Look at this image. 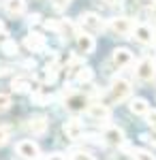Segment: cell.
Masks as SVG:
<instances>
[{
  "instance_id": "30",
  "label": "cell",
  "mask_w": 156,
  "mask_h": 160,
  "mask_svg": "<svg viewBox=\"0 0 156 160\" xmlns=\"http://www.w3.org/2000/svg\"><path fill=\"white\" fill-rule=\"evenodd\" d=\"M45 160H66V158H64L62 154H49V156H47Z\"/></svg>"
},
{
  "instance_id": "12",
  "label": "cell",
  "mask_w": 156,
  "mask_h": 160,
  "mask_svg": "<svg viewBox=\"0 0 156 160\" xmlns=\"http://www.w3.org/2000/svg\"><path fill=\"white\" fill-rule=\"evenodd\" d=\"M86 113H88L92 120H98V122H107L109 118H111V109H109L107 105H101V102H96V105H90Z\"/></svg>"
},
{
  "instance_id": "29",
  "label": "cell",
  "mask_w": 156,
  "mask_h": 160,
  "mask_svg": "<svg viewBox=\"0 0 156 160\" xmlns=\"http://www.w3.org/2000/svg\"><path fill=\"white\" fill-rule=\"evenodd\" d=\"M41 22V15L39 13H32V15H28V26H34Z\"/></svg>"
},
{
  "instance_id": "17",
  "label": "cell",
  "mask_w": 156,
  "mask_h": 160,
  "mask_svg": "<svg viewBox=\"0 0 156 160\" xmlns=\"http://www.w3.org/2000/svg\"><path fill=\"white\" fill-rule=\"evenodd\" d=\"M128 109H131V113H135V115H148V113H150V105H148L145 98H133L131 102H128Z\"/></svg>"
},
{
  "instance_id": "6",
  "label": "cell",
  "mask_w": 156,
  "mask_h": 160,
  "mask_svg": "<svg viewBox=\"0 0 156 160\" xmlns=\"http://www.w3.org/2000/svg\"><path fill=\"white\" fill-rule=\"evenodd\" d=\"M135 75L139 81H152L156 77V62L152 58H143V60L137 62V68H135Z\"/></svg>"
},
{
  "instance_id": "33",
  "label": "cell",
  "mask_w": 156,
  "mask_h": 160,
  "mask_svg": "<svg viewBox=\"0 0 156 160\" xmlns=\"http://www.w3.org/2000/svg\"><path fill=\"white\" fill-rule=\"evenodd\" d=\"M101 2H105V4H116L118 0H101Z\"/></svg>"
},
{
  "instance_id": "2",
  "label": "cell",
  "mask_w": 156,
  "mask_h": 160,
  "mask_svg": "<svg viewBox=\"0 0 156 160\" xmlns=\"http://www.w3.org/2000/svg\"><path fill=\"white\" fill-rule=\"evenodd\" d=\"M128 96H131V83L126 79H122V77L113 79L111 86H109V100L111 102H122Z\"/></svg>"
},
{
  "instance_id": "20",
  "label": "cell",
  "mask_w": 156,
  "mask_h": 160,
  "mask_svg": "<svg viewBox=\"0 0 156 160\" xmlns=\"http://www.w3.org/2000/svg\"><path fill=\"white\" fill-rule=\"evenodd\" d=\"M131 152V156L135 160H156L154 156H152V152H148V149H139V148H135V149H128Z\"/></svg>"
},
{
  "instance_id": "22",
  "label": "cell",
  "mask_w": 156,
  "mask_h": 160,
  "mask_svg": "<svg viewBox=\"0 0 156 160\" xmlns=\"http://www.w3.org/2000/svg\"><path fill=\"white\" fill-rule=\"evenodd\" d=\"M11 109V96L9 94H0V113Z\"/></svg>"
},
{
  "instance_id": "34",
  "label": "cell",
  "mask_w": 156,
  "mask_h": 160,
  "mask_svg": "<svg viewBox=\"0 0 156 160\" xmlns=\"http://www.w3.org/2000/svg\"><path fill=\"white\" fill-rule=\"evenodd\" d=\"M152 15H154V17H156V4H154V7H152Z\"/></svg>"
},
{
  "instance_id": "31",
  "label": "cell",
  "mask_w": 156,
  "mask_h": 160,
  "mask_svg": "<svg viewBox=\"0 0 156 160\" xmlns=\"http://www.w3.org/2000/svg\"><path fill=\"white\" fill-rule=\"evenodd\" d=\"M141 2H143V4H150V7H154V4H156V0H141Z\"/></svg>"
},
{
  "instance_id": "24",
  "label": "cell",
  "mask_w": 156,
  "mask_h": 160,
  "mask_svg": "<svg viewBox=\"0 0 156 160\" xmlns=\"http://www.w3.org/2000/svg\"><path fill=\"white\" fill-rule=\"evenodd\" d=\"M145 120H148V124H150V128L156 132V109H150V113L145 115Z\"/></svg>"
},
{
  "instance_id": "10",
  "label": "cell",
  "mask_w": 156,
  "mask_h": 160,
  "mask_svg": "<svg viewBox=\"0 0 156 160\" xmlns=\"http://www.w3.org/2000/svg\"><path fill=\"white\" fill-rule=\"evenodd\" d=\"M133 34H135L133 38H135L137 43H141V45H150V43L156 38L154 37V30H152L148 24H139L137 28H135V32H133Z\"/></svg>"
},
{
  "instance_id": "3",
  "label": "cell",
  "mask_w": 156,
  "mask_h": 160,
  "mask_svg": "<svg viewBox=\"0 0 156 160\" xmlns=\"http://www.w3.org/2000/svg\"><path fill=\"white\" fill-rule=\"evenodd\" d=\"M135 22H133L131 17H126V15H122V17H113V19H109V30L113 32V34H118V37H128L135 32Z\"/></svg>"
},
{
  "instance_id": "14",
  "label": "cell",
  "mask_w": 156,
  "mask_h": 160,
  "mask_svg": "<svg viewBox=\"0 0 156 160\" xmlns=\"http://www.w3.org/2000/svg\"><path fill=\"white\" fill-rule=\"evenodd\" d=\"M96 47L94 38L90 37L88 32H81V34H77V51L79 53H92Z\"/></svg>"
},
{
  "instance_id": "1",
  "label": "cell",
  "mask_w": 156,
  "mask_h": 160,
  "mask_svg": "<svg viewBox=\"0 0 156 160\" xmlns=\"http://www.w3.org/2000/svg\"><path fill=\"white\" fill-rule=\"evenodd\" d=\"M64 107L71 113H79V111H88L90 107V98L84 92H64Z\"/></svg>"
},
{
  "instance_id": "28",
  "label": "cell",
  "mask_w": 156,
  "mask_h": 160,
  "mask_svg": "<svg viewBox=\"0 0 156 160\" xmlns=\"http://www.w3.org/2000/svg\"><path fill=\"white\" fill-rule=\"evenodd\" d=\"M13 73V66L11 64H4V62H0V77H4V75Z\"/></svg>"
},
{
  "instance_id": "7",
  "label": "cell",
  "mask_w": 156,
  "mask_h": 160,
  "mask_svg": "<svg viewBox=\"0 0 156 160\" xmlns=\"http://www.w3.org/2000/svg\"><path fill=\"white\" fill-rule=\"evenodd\" d=\"M103 141L111 148H124V130L118 126H105L103 128Z\"/></svg>"
},
{
  "instance_id": "18",
  "label": "cell",
  "mask_w": 156,
  "mask_h": 160,
  "mask_svg": "<svg viewBox=\"0 0 156 160\" xmlns=\"http://www.w3.org/2000/svg\"><path fill=\"white\" fill-rule=\"evenodd\" d=\"M75 75V79H77V83H90L92 79H94V73H92V68L90 66H77L75 71H71Z\"/></svg>"
},
{
  "instance_id": "4",
  "label": "cell",
  "mask_w": 156,
  "mask_h": 160,
  "mask_svg": "<svg viewBox=\"0 0 156 160\" xmlns=\"http://www.w3.org/2000/svg\"><path fill=\"white\" fill-rule=\"evenodd\" d=\"M79 26L84 28L88 34H96V32H103V28H105V24H103V19L96 15V13L88 11V13H81L79 15Z\"/></svg>"
},
{
  "instance_id": "9",
  "label": "cell",
  "mask_w": 156,
  "mask_h": 160,
  "mask_svg": "<svg viewBox=\"0 0 156 160\" xmlns=\"http://www.w3.org/2000/svg\"><path fill=\"white\" fill-rule=\"evenodd\" d=\"M62 130H64L66 139H71V141H77V139H81V135H84V124H81V120L73 118V120H66V122H64Z\"/></svg>"
},
{
  "instance_id": "26",
  "label": "cell",
  "mask_w": 156,
  "mask_h": 160,
  "mask_svg": "<svg viewBox=\"0 0 156 160\" xmlns=\"http://www.w3.org/2000/svg\"><path fill=\"white\" fill-rule=\"evenodd\" d=\"M7 41H9V32H7V28H4V24L0 22V47H2V45H4Z\"/></svg>"
},
{
  "instance_id": "5",
  "label": "cell",
  "mask_w": 156,
  "mask_h": 160,
  "mask_svg": "<svg viewBox=\"0 0 156 160\" xmlns=\"http://www.w3.org/2000/svg\"><path fill=\"white\" fill-rule=\"evenodd\" d=\"M15 152H17L19 158H24V160H39V156H41L39 145H36L34 141H30V139L17 141V143H15Z\"/></svg>"
},
{
  "instance_id": "23",
  "label": "cell",
  "mask_w": 156,
  "mask_h": 160,
  "mask_svg": "<svg viewBox=\"0 0 156 160\" xmlns=\"http://www.w3.org/2000/svg\"><path fill=\"white\" fill-rule=\"evenodd\" d=\"M9 135H11V128L9 126H0V148L9 141Z\"/></svg>"
},
{
  "instance_id": "16",
  "label": "cell",
  "mask_w": 156,
  "mask_h": 160,
  "mask_svg": "<svg viewBox=\"0 0 156 160\" xmlns=\"http://www.w3.org/2000/svg\"><path fill=\"white\" fill-rule=\"evenodd\" d=\"M4 11L13 17L22 15L26 11V0H4Z\"/></svg>"
},
{
  "instance_id": "13",
  "label": "cell",
  "mask_w": 156,
  "mask_h": 160,
  "mask_svg": "<svg viewBox=\"0 0 156 160\" xmlns=\"http://www.w3.org/2000/svg\"><path fill=\"white\" fill-rule=\"evenodd\" d=\"M111 62H113V66L116 68H124V66H128L133 62V53L128 49H124V47H120V49L113 51V56H111Z\"/></svg>"
},
{
  "instance_id": "27",
  "label": "cell",
  "mask_w": 156,
  "mask_h": 160,
  "mask_svg": "<svg viewBox=\"0 0 156 160\" xmlns=\"http://www.w3.org/2000/svg\"><path fill=\"white\" fill-rule=\"evenodd\" d=\"M73 160H94V158H92L88 152H75V154H73Z\"/></svg>"
},
{
  "instance_id": "19",
  "label": "cell",
  "mask_w": 156,
  "mask_h": 160,
  "mask_svg": "<svg viewBox=\"0 0 156 160\" xmlns=\"http://www.w3.org/2000/svg\"><path fill=\"white\" fill-rule=\"evenodd\" d=\"M11 90L17 92V94H26V92L32 90V83H30L28 77H15V79L11 81Z\"/></svg>"
},
{
  "instance_id": "11",
  "label": "cell",
  "mask_w": 156,
  "mask_h": 160,
  "mask_svg": "<svg viewBox=\"0 0 156 160\" xmlns=\"http://www.w3.org/2000/svg\"><path fill=\"white\" fill-rule=\"evenodd\" d=\"M24 47H26L28 51H32V53H36V51H43V49H45V37H43V34H39V32L28 34V37L24 38Z\"/></svg>"
},
{
  "instance_id": "25",
  "label": "cell",
  "mask_w": 156,
  "mask_h": 160,
  "mask_svg": "<svg viewBox=\"0 0 156 160\" xmlns=\"http://www.w3.org/2000/svg\"><path fill=\"white\" fill-rule=\"evenodd\" d=\"M51 4H54V9H58V11H64V9L71 4V0H51Z\"/></svg>"
},
{
  "instance_id": "32",
  "label": "cell",
  "mask_w": 156,
  "mask_h": 160,
  "mask_svg": "<svg viewBox=\"0 0 156 160\" xmlns=\"http://www.w3.org/2000/svg\"><path fill=\"white\" fill-rule=\"evenodd\" d=\"M141 139H145V141H154V143H156V135H152V137H141Z\"/></svg>"
},
{
  "instance_id": "8",
  "label": "cell",
  "mask_w": 156,
  "mask_h": 160,
  "mask_svg": "<svg viewBox=\"0 0 156 160\" xmlns=\"http://www.w3.org/2000/svg\"><path fill=\"white\" fill-rule=\"evenodd\" d=\"M26 128H28V132H32V135H45L49 128V120L45 115H32L28 122H26Z\"/></svg>"
},
{
  "instance_id": "15",
  "label": "cell",
  "mask_w": 156,
  "mask_h": 160,
  "mask_svg": "<svg viewBox=\"0 0 156 160\" xmlns=\"http://www.w3.org/2000/svg\"><path fill=\"white\" fill-rule=\"evenodd\" d=\"M49 100H51V90H49V86H41L32 92V102L34 105H49Z\"/></svg>"
},
{
  "instance_id": "21",
  "label": "cell",
  "mask_w": 156,
  "mask_h": 160,
  "mask_svg": "<svg viewBox=\"0 0 156 160\" xmlns=\"http://www.w3.org/2000/svg\"><path fill=\"white\" fill-rule=\"evenodd\" d=\"M17 49H19V47H17V43H15L13 38H9V41L2 45V51H4L7 56H15V53H17Z\"/></svg>"
}]
</instances>
